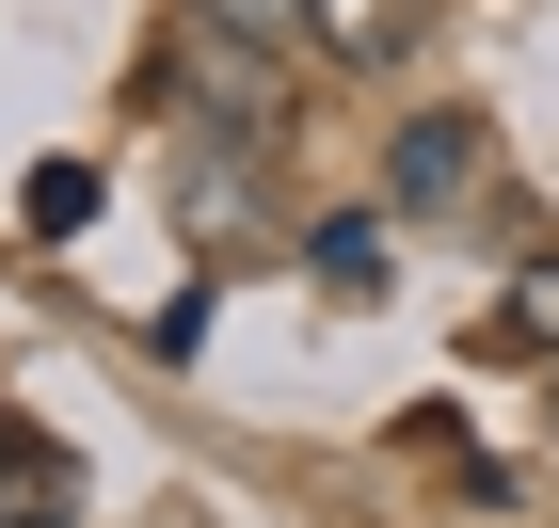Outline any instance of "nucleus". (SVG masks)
I'll use <instances>...</instances> for the list:
<instances>
[{
    "label": "nucleus",
    "instance_id": "9",
    "mask_svg": "<svg viewBox=\"0 0 559 528\" xmlns=\"http://www.w3.org/2000/svg\"><path fill=\"white\" fill-rule=\"evenodd\" d=\"M544 400H559V385H544Z\"/></svg>",
    "mask_w": 559,
    "mask_h": 528
},
{
    "label": "nucleus",
    "instance_id": "4",
    "mask_svg": "<svg viewBox=\"0 0 559 528\" xmlns=\"http://www.w3.org/2000/svg\"><path fill=\"white\" fill-rule=\"evenodd\" d=\"M384 192H400V209H464V192H479V113H416L400 161H384Z\"/></svg>",
    "mask_w": 559,
    "mask_h": 528
},
{
    "label": "nucleus",
    "instance_id": "5",
    "mask_svg": "<svg viewBox=\"0 0 559 528\" xmlns=\"http://www.w3.org/2000/svg\"><path fill=\"white\" fill-rule=\"evenodd\" d=\"M304 257H320V289H336V305H384V224H368V209H336Z\"/></svg>",
    "mask_w": 559,
    "mask_h": 528
},
{
    "label": "nucleus",
    "instance_id": "6",
    "mask_svg": "<svg viewBox=\"0 0 559 528\" xmlns=\"http://www.w3.org/2000/svg\"><path fill=\"white\" fill-rule=\"evenodd\" d=\"M16 209H33V240H81V224H96V161H33Z\"/></svg>",
    "mask_w": 559,
    "mask_h": 528
},
{
    "label": "nucleus",
    "instance_id": "7",
    "mask_svg": "<svg viewBox=\"0 0 559 528\" xmlns=\"http://www.w3.org/2000/svg\"><path fill=\"white\" fill-rule=\"evenodd\" d=\"M176 16H209V33H272V48H304V0H176Z\"/></svg>",
    "mask_w": 559,
    "mask_h": 528
},
{
    "label": "nucleus",
    "instance_id": "8",
    "mask_svg": "<svg viewBox=\"0 0 559 528\" xmlns=\"http://www.w3.org/2000/svg\"><path fill=\"white\" fill-rule=\"evenodd\" d=\"M512 337H559V272H527V289H512Z\"/></svg>",
    "mask_w": 559,
    "mask_h": 528
},
{
    "label": "nucleus",
    "instance_id": "3",
    "mask_svg": "<svg viewBox=\"0 0 559 528\" xmlns=\"http://www.w3.org/2000/svg\"><path fill=\"white\" fill-rule=\"evenodd\" d=\"M64 513H81V448L0 416V528H64Z\"/></svg>",
    "mask_w": 559,
    "mask_h": 528
},
{
    "label": "nucleus",
    "instance_id": "2",
    "mask_svg": "<svg viewBox=\"0 0 559 528\" xmlns=\"http://www.w3.org/2000/svg\"><path fill=\"white\" fill-rule=\"evenodd\" d=\"M431 0H304V64H336V81H384V64H416Z\"/></svg>",
    "mask_w": 559,
    "mask_h": 528
},
{
    "label": "nucleus",
    "instance_id": "1",
    "mask_svg": "<svg viewBox=\"0 0 559 528\" xmlns=\"http://www.w3.org/2000/svg\"><path fill=\"white\" fill-rule=\"evenodd\" d=\"M176 96H192V129L209 144H288V48L272 33H209V16H176Z\"/></svg>",
    "mask_w": 559,
    "mask_h": 528
}]
</instances>
